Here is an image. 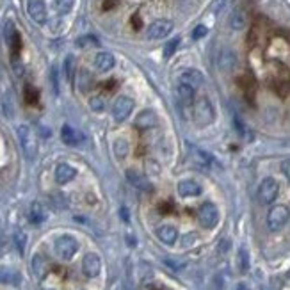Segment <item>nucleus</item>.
<instances>
[{
    "label": "nucleus",
    "mask_w": 290,
    "mask_h": 290,
    "mask_svg": "<svg viewBox=\"0 0 290 290\" xmlns=\"http://www.w3.org/2000/svg\"><path fill=\"white\" fill-rule=\"evenodd\" d=\"M194 87L187 86V84H182L178 82L176 86V96L178 100H180V103H184L185 107H191L192 103H194Z\"/></svg>",
    "instance_id": "nucleus-19"
},
{
    "label": "nucleus",
    "mask_w": 290,
    "mask_h": 290,
    "mask_svg": "<svg viewBox=\"0 0 290 290\" xmlns=\"http://www.w3.org/2000/svg\"><path fill=\"white\" fill-rule=\"evenodd\" d=\"M281 169H283V173H285V176L290 180V160H285V162L281 164Z\"/></svg>",
    "instance_id": "nucleus-38"
},
{
    "label": "nucleus",
    "mask_w": 290,
    "mask_h": 290,
    "mask_svg": "<svg viewBox=\"0 0 290 290\" xmlns=\"http://www.w3.org/2000/svg\"><path fill=\"white\" fill-rule=\"evenodd\" d=\"M61 139H62V142H64V144L77 146L80 141H82V134H80V132H77L71 125H64V127L61 128Z\"/></svg>",
    "instance_id": "nucleus-21"
},
{
    "label": "nucleus",
    "mask_w": 290,
    "mask_h": 290,
    "mask_svg": "<svg viewBox=\"0 0 290 290\" xmlns=\"http://www.w3.org/2000/svg\"><path fill=\"white\" fill-rule=\"evenodd\" d=\"M80 91H89L91 87V75L87 71H80Z\"/></svg>",
    "instance_id": "nucleus-34"
},
{
    "label": "nucleus",
    "mask_w": 290,
    "mask_h": 290,
    "mask_svg": "<svg viewBox=\"0 0 290 290\" xmlns=\"http://www.w3.org/2000/svg\"><path fill=\"white\" fill-rule=\"evenodd\" d=\"M114 64H116V59H114V55L111 52H98L96 57H94V68L102 73L113 69Z\"/></svg>",
    "instance_id": "nucleus-17"
},
{
    "label": "nucleus",
    "mask_w": 290,
    "mask_h": 290,
    "mask_svg": "<svg viewBox=\"0 0 290 290\" xmlns=\"http://www.w3.org/2000/svg\"><path fill=\"white\" fill-rule=\"evenodd\" d=\"M157 237H159V240L162 244H166V246H173L174 242H176L178 239V232L174 226L171 225H164L160 226L159 230H157Z\"/></svg>",
    "instance_id": "nucleus-18"
},
{
    "label": "nucleus",
    "mask_w": 290,
    "mask_h": 290,
    "mask_svg": "<svg viewBox=\"0 0 290 290\" xmlns=\"http://www.w3.org/2000/svg\"><path fill=\"white\" fill-rule=\"evenodd\" d=\"M290 212L285 205H274L267 214V228L271 232H279L288 223Z\"/></svg>",
    "instance_id": "nucleus-3"
},
{
    "label": "nucleus",
    "mask_w": 290,
    "mask_h": 290,
    "mask_svg": "<svg viewBox=\"0 0 290 290\" xmlns=\"http://www.w3.org/2000/svg\"><path fill=\"white\" fill-rule=\"evenodd\" d=\"M102 271V260L96 253H87L82 258V272L87 278H96Z\"/></svg>",
    "instance_id": "nucleus-9"
},
{
    "label": "nucleus",
    "mask_w": 290,
    "mask_h": 290,
    "mask_svg": "<svg viewBox=\"0 0 290 290\" xmlns=\"http://www.w3.org/2000/svg\"><path fill=\"white\" fill-rule=\"evenodd\" d=\"M237 290H247V286L246 285H239V286H237Z\"/></svg>",
    "instance_id": "nucleus-40"
},
{
    "label": "nucleus",
    "mask_w": 290,
    "mask_h": 290,
    "mask_svg": "<svg viewBox=\"0 0 290 290\" xmlns=\"http://www.w3.org/2000/svg\"><path fill=\"white\" fill-rule=\"evenodd\" d=\"M16 135H18L20 146H22L23 155L29 160H34L38 155V137L34 134V130L29 127V125H20L16 128Z\"/></svg>",
    "instance_id": "nucleus-1"
},
{
    "label": "nucleus",
    "mask_w": 290,
    "mask_h": 290,
    "mask_svg": "<svg viewBox=\"0 0 290 290\" xmlns=\"http://www.w3.org/2000/svg\"><path fill=\"white\" fill-rule=\"evenodd\" d=\"M218 62H219V69H221V71H225V73L233 71V69H235V66H237V55H235V52L230 50V48H225V50H221V52H219Z\"/></svg>",
    "instance_id": "nucleus-15"
},
{
    "label": "nucleus",
    "mask_w": 290,
    "mask_h": 290,
    "mask_svg": "<svg viewBox=\"0 0 290 290\" xmlns=\"http://www.w3.org/2000/svg\"><path fill=\"white\" fill-rule=\"evenodd\" d=\"M128 152H130V146H128V142L125 139H118L114 142V153H116L118 159H125L128 155Z\"/></svg>",
    "instance_id": "nucleus-27"
},
{
    "label": "nucleus",
    "mask_w": 290,
    "mask_h": 290,
    "mask_svg": "<svg viewBox=\"0 0 290 290\" xmlns=\"http://www.w3.org/2000/svg\"><path fill=\"white\" fill-rule=\"evenodd\" d=\"M198 221H200V225L203 226V228H215L219 223V210L218 207H215L214 203H210V201H207V203H203L200 208H198Z\"/></svg>",
    "instance_id": "nucleus-5"
},
{
    "label": "nucleus",
    "mask_w": 290,
    "mask_h": 290,
    "mask_svg": "<svg viewBox=\"0 0 290 290\" xmlns=\"http://www.w3.org/2000/svg\"><path fill=\"white\" fill-rule=\"evenodd\" d=\"M75 176H77V169L73 166H69V164L62 162L55 167V182H57V184L64 185L68 184V182H71Z\"/></svg>",
    "instance_id": "nucleus-16"
},
{
    "label": "nucleus",
    "mask_w": 290,
    "mask_h": 290,
    "mask_svg": "<svg viewBox=\"0 0 290 290\" xmlns=\"http://www.w3.org/2000/svg\"><path fill=\"white\" fill-rule=\"evenodd\" d=\"M22 274L13 267H0V283L6 285H20Z\"/></svg>",
    "instance_id": "nucleus-22"
},
{
    "label": "nucleus",
    "mask_w": 290,
    "mask_h": 290,
    "mask_svg": "<svg viewBox=\"0 0 290 290\" xmlns=\"http://www.w3.org/2000/svg\"><path fill=\"white\" fill-rule=\"evenodd\" d=\"M247 25V16L242 9H235V11L230 15V27L233 30H242Z\"/></svg>",
    "instance_id": "nucleus-25"
},
{
    "label": "nucleus",
    "mask_w": 290,
    "mask_h": 290,
    "mask_svg": "<svg viewBox=\"0 0 290 290\" xmlns=\"http://www.w3.org/2000/svg\"><path fill=\"white\" fill-rule=\"evenodd\" d=\"M91 107H93V111H98V113H100V111L103 109V102L98 98V96H96V98L91 100Z\"/></svg>",
    "instance_id": "nucleus-37"
},
{
    "label": "nucleus",
    "mask_w": 290,
    "mask_h": 290,
    "mask_svg": "<svg viewBox=\"0 0 290 290\" xmlns=\"http://www.w3.org/2000/svg\"><path fill=\"white\" fill-rule=\"evenodd\" d=\"M15 244H16V249L20 251V255H23L25 253V246H27V235H25V232H16L15 233Z\"/></svg>",
    "instance_id": "nucleus-29"
},
{
    "label": "nucleus",
    "mask_w": 290,
    "mask_h": 290,
    "mask_svg": "<svg viewBox=\"0 0 290 290\" xmlns=\"http://www.w3.org/2000/svg\"><path fill=\"white\" fill-rule=\"evenodd\" d=\"M215 113L214 107H212L210 100L208 98H200L196 103H194V120L200 127H207L214 121Z\"/></svg>",
    "instance_id": "nucleus-4"
},
{
    "label": "nucleus",
    "mask_w": 290,
    "mask_h": 290,
    "mask_svg": "<svg viewBox=\"0 0 290 290\" xmlns=\"http://www.w3.org/2000/svg\"><path fill=\"white\" fill-rule=\"evenodd\" d=\"M54 249L61 260H71L77 251H79V242H77V239L73 235H61L55 240Z\"/></svg>",
    "instance_id": "nucleus-2"
},
{
    "label": "nucleus",
    "mask_w": 290,
    "mask_h": 290,
    "mask_svg": "<svg viewBox=\"0 0 290 290\" xmlns=\"http://www.w3.org/2000/svg\"><path fill=\"white\" fill-rule=\"evenodd\" d=\"M173 32V22L171 20H155L148 27V38L150 40H164Z\"/></svg>",
    "instance_id": "nucleus-8"
},
{
    "label": "nucleus",
    "mask_w": 290,
    "mask_h": 290,
    "mask_svg": "<svg viewBox=\"0 0 290 290\" xmlns=\"http://www.w3.org/2000/svg\"><path fill=\"white\" fill-rule=\"evenodd\" d=\"M157 123V116L155 113H153L152 109H146L142 111V113L137 114V118H135V128H141V130H146V128H152L153 125Z\"/></svg>",
    "instance_id": "nucleus-20"
},
{
    "label": "nucleus",
    "mask_w": 290,
    "mask_h": 290,
    "mask_svg": "<svg viewBox=\"0 0 290 290\" xmlns=\"http://www.w3.org/2000/svg\"><path fill=\"white\" fill-rule=\"evenodd\" d=\"M6 41H8L9 48L13 52V57H18L20 54V48H22V38H20L18 30L15 29V23L8 22L6 23Z\"/></svg>",
    "instance_id": "nucleus-10"
},
{
    "label": "nucleus",
    "mask_w": 290,
    "mask_h": 290,
    "mask_svg": "<svg viewBox=\"0 0 290 290\" xmlns=\"http://www.w3.org/2000/svg\"><path fill=\"white\" fill-rule=\"evenodd\" d=\"M208 32V29L205 25H198L196 29L192 30V40H201V38H205Z\"/></svg>",
    "instance_id": "nucleus-36"
},
{
    "label": "nucleus",
    "mask_w": 290,
    "mask_h": 290,
    "mask_svg": "<svg viewBox=\"0 0 290 290\" xmlns=\"http://www.w3.org/2000/svg\"><path fill=\"white\" fill-rule=\"evenodd\" d=\"M77 47L80 48H89V47H98V40L94 36H82L77 40Z\"/></svg>",
    "instance_id": "nucleus-30"
},
{
    "label": "nucleus",
    "mask_w": 290,
    "mask_h": 290,
    "mask_svg": "<svg viewBox=\"0 0 290 290\" xmlns=\"http://www.w3.org/2000/svg\"><path fill=\"white\" fill-rule=\"evenodd\" d=\"M32 272L36 274L38 279H43L45 276H47V272H48V264H47V260H45L43 255L36 253V255L32 257Z\"/></svg>",
    "instance_id": "nucleus-24"
},
{
    "label": "nucleus",
    "mask_w": 290,
    "mask_h": 290,
    "mask_svg": "<svg viewBox=\"0 0 290 290\" xmlns=\"http://www.w3.org/2000/svg\"><path fill=\"white\" fill-rule=\"evenodd\" d=\"M191 155L196 159V162L203 164V166H208V164L212 162V157L208 155L207 152H203V150L200 148H191Z\"/></svg>",
    "instance_id": "nucleus-28"
},
{
    "label": "nucleus",
    "mask_w": 290,
    "mask_h": 290,
    "mask_svg": "<svg viewBox=\"0 0 290 290\" xmlns=\"http://www.w3.org/2000/svg\"><path fill=\"white\" fill-rule=\"evenodd\" d=\"M178 47H180V38H174V40L167 41L166 47H164V57H171L178 50Z\"/></svg>",
    "instance_id": "nucleus-31"
},
{
    "label": "nucleus",
    "mask_w": 290,
    "mask_h": 290,
    "mask_svg": "<svg viewBox=\"0 0 290 290\" xmlns=\"http://www.w3.org/2000/svg\"><path fill=\"white\" fill-rule=\"evenodd\" d=\"M25 100L29 103H36L38 102V91L34 89L32 86H27L25 87Z\"/></svg>",
    "instance_id": "nucleus-35"
},
{
    "label": "nucleus",
    "mask_w": 290,
    "mask_h": 290,
    "mask_svg": "<svg viewBox=\"0 0 290 290\" xmlns=\"http://www.w3.org/2000/svg\"><path fill=\"white\" fill-rule=\"evenodd\" d=\"M29 219L32 225H41V223L47 219V208H45L40 201H34L29 208Z\"/></svg>",
    "instance_id": "nucleus-23"
},
{
    "label": "nucleus",
    "mask_w": 290,
    "mask_h": 290,
    "mask_svg": "<svg viewBox=\"0 0 290 290\" xmlns=\"http://www.w3.org/2000/svg\"><path fill=\"white\" fill-rule=\"evenodd\" d=\"M27 13L36 23L47 22V6L43 0H29L27 2Z\"/></svg>",
    "instance_id": "nucleus-11"
},
{
    "label": "nucleus",
    "mask_w": 290,
    "mask_h": 290,
    "mask_svg": "<svg viewBox=\"0 0 290 290\" xmlns=\"http://www.w3.org/2000/svg\"><path fill=\"white\" fill-rule=\"evenodd\" d=\"M121 218L125 219V221H128V212H127V208H121Z\"/></svg>",
    "instance_id": "nucleus-39"
},
{
    "label": "nucleus",
    "mask_w": 290,
    "mask_h": 290,
    "mask_svg": "<svg viewBox=\"0 0 290 290\" xmlns=\"http://www.w3.org/2000/svg\"><path fill=\"white\" fill-rule=\"evenodd\" d=\"M75 6V0H54V9L59 15H68Z\"/></svg>",
    "instance_id": "nucleus-26"
},
{
    "label": "nucleus",
    "mask_w": 290,
    "mask_h": 290,
    "mask_svg": "<svg viewBox=\"0 0 290 290\" xmlns=\"http://www.w3.org/2000/svg\"><path fill=\"white\" fill-rule=\"evenodd\" d=\"M134 111V100L128 98V96H120V98L114 102L113 105V116L116 121H125Z\"/></svg>",
    "instance_id": "nucleus-7"
},
{
    "label": "nucleus",
    "mask_w": 290,
    "mask_h": 290,
    "mask_svg": "<svg viewBox=\"0 0 290 290\" xmlns=\"http://www.w3.org/2000/svg\"><path fill=\"white\" fill-rule=\"evenodd\" d=\"M239 265H240V271L246 272L249 269V257H247V251L246 249H240L239 253Z\"/></svg>",
    "instance_id": "nucleus-33"
},
{
    "label": "nucleus",
    "mask_w": 290,
    "mask_h": 290,
    "mask_svg": "<svg viewBox=\"0 0 290 290\" xmlns=\"http://www.w3.org/2000/svg\"><path fill=\"white\" fill-rule=\"evenodd\" d=\"M73 69H75V59H73L71 55H68L64 61V73L66 77H68V80L73 79Z\"/></svg>",
    "instance_id": "nucleus-32"
},
{
    "label": "nucleus",
    "mask_w": 290,
    "mask_h": 290,
    "mask_svg": "<svg viewBox=\"0 0 290 290\" xmlns=\"http://www.w3.org/2000/svg\"><path fill=\"white\" fill-rule=\"evenodd\" d=\"M278 192H279L278 182L271 176L264 178L260 187H258V200H260V203H264V205H271L272 201L278 198Z\"/></svg>",
    "instance_id": "nucleus-6"
},
{
    "label": "nucleus",
    "mask_w": 290,
    "mask_h": 290,
    "mask_svg": "<svg viewBox=\"0 0 290 290\" xmlns=\"http://www.w3.org/2000/svg\"><path fill=\"white\" fill-rule=\"evenodd\" d=\"M127 180L130 182V185H134L137 191H142V192H152L153 191V187H152V184H150L148 178L135 169H127Z\"/></svg>",
    "instance_id": "nucleus-12"
},
{
    "label": "nucleus",
    "mask_w": 290,
    "mask_h": 290,
    "mask_svg": "<svg viewBox=\"0 0 290 290\" xmlns=\"http://www.w3.org/2000/svg\"><path fill=\"white\" fill-rule=\"evenodd\" d=\"M203 73L198 71V69H184V71L178 75V82L182 84H187V86L194 87V89H198V87L203 84Z\"/></svg>",
    "instance_id": "nucleus-14"
},
{
    "label": "nucleus",
    "mask_w": 290,
    "mask_h": 290,
    "mask_svg": "<svg viewBox=\"0 0 290 290\" xmlns=\"http://www.w3.org/2000/svg\"><path fill=\"white\" fill-rule=\"evenodd\" d=\"M201 185L196 180H182L176 185V192L182 198H192V196H200L201 194Z\"/></svg>",
    "instance_id": "nucleus-13"
}]
</instances>
